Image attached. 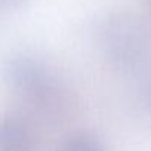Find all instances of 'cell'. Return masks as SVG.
Returning a JSON list of instances; mask_svg holds the SVG:
<instances>
[{"mask_svg":"<svg viewBox=\"0 0 151 151\" xmlns=\"http://www.w3.org/2000/svg\"><path fill=\"white\" fill-rule=\"evenodd\" d=\"M5 71L15 92L39 113L53 114L62 105L64 92L59 80L37 55L28 52L15 53L8 59Z\"/></svg>","mask_w":151,"mask_h":151,"instance_id":"6da1fadb","label":"cell"},{"mask_svg":"<svg viewBox=\"0 0 151 151\" xmlns=\"http://www.w3.org/2000/svg\"><path fill=\"white\" fill-rule=\"evenodd\" d=\"M108 61L122 71H138L148 61L151 45L142 24L130 15L110 18L101 33Z\"/></svg>","mask_w":151,"mask_h":151,"instance_id":"7a4b0ae2","label":"cell"},{"mask_svg":"<svg viewBox=\"0 0 151 151\" xmlns=\"http://www.w3.org/2000/svg\"><path fill=\"white\" fill-rule=\"evenodd\" d=\"M0 151H37L34 133L21 117L0 119Z\"/></svg>","mask_w":151,"mask_h":151,"instance_id":"3957f363","label":"cell"},{"mask_svg":"<svg viewBox=\"0 0 151 151\" xmlns=\"http://www.w3.org/2000/svg\"><path fill=\"white\" fill-rule=\"evenodd\" d=\"M61 151H107L104 142L93 133L89 132H79L68 136Z\"/></svg>","mask_w":151,"mask_h":151,"instance_id":"277c9868","label":"cell"},{"mask_svg":"<svg viewBox=\"0 0 151 151\" xmlns=\"http://www.w3.org/2000/svg\"><path fill=\"white\" fill-rule=\"evenodd\" d=\"M138 98H139V102L142 105V108L151 114V71H148L141 83H139V88H138Z\"/></svg>","mask_w":151,"mask_h":151,"instance_id":"5b68a950","label":"cell"},{"mask_svg":"<svg viewBox=\"0 0 151 151\" xmlns=\"http://www.w3.org/2000/svg\"><path fill=\"white\" fill-rule=\"evenodd\" d=\"M19 0H0V12L2 11H9L18 5Z\"/></svg>","mask_w":151,"mask_h":151,"instance_id":"8992f818","label":"cell"}]
</instances>
